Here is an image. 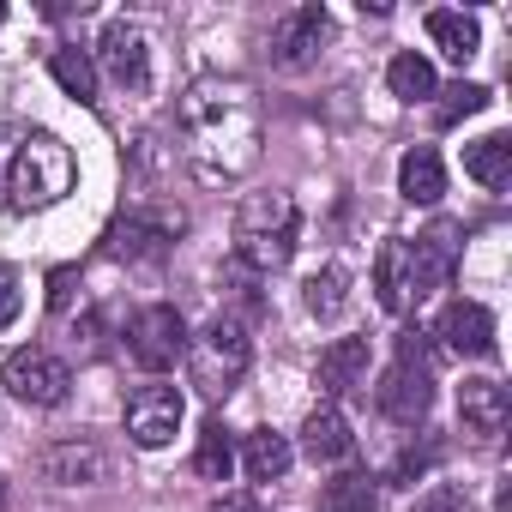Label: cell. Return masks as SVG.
<instances>
[{"label":"cell","mask_w":512,"mask_h":512,"mask_svg":"<svg viewBox=\"0 0 512 512\" xmlns=\"http://www.w3.org/2000/svg\"><path fill=\"white\" fill-rule=\"evenodd\" d=\"M175 139H181V163L205 181V187H223V181H241L253 163H260V145H266V121H260V97L241 79H193L175 103Z\"/></svg>","instance_id":"obj_1"},{"label":"cell","mask_w":512,"mask_h":512,"mask_svg":"<svg viewBox=\"0 0 512 512\" xmlns=\"http://www.w3.org/2000/svg\"><path fill=\"white\" fill-rule=\"evenodd\" d=\"M73 175H79V163L55 133H25L13 145V163H7V205L13 211H43V205L73 193Z\"/></svg>","instance_id":"obj_2"},{"label":"cell","mask_w":512,"mask_h":512,"mask_svg":"<svg viewBox=\"0 0 512 512\" xmlns=\"http://www.w3.org/2000/svg\"><path fill=\"white\" fill-rule=\"evenodd\" d=\"M296 253V199L290 193H253L235 217V260L253 272H278Z\"/></svg>","instance_id":"obj_3"},{"label":"cell","mask_w":512,"mask_h":512,"mask_svg":"<svg viewBox=\"0 0 512 512\" xmlns=\"http://www.w3.org/2000/svg\"><path fill=\"white\" fill-rule=\"evenodd\" d=\"M247 362H253V338H247V326H241V320H229V314H217L199 338H187L193 386H199L211 404H217V398H229V392L241 386Z\"/></svg>","instance_id":"obj_4"},{"label":"cell","mask_w":512,"mask_h":512,"mask_svg":"<svg viewBox=\"0 0 512 512\" xmlns=\"http://www.w3.org/2000/svg\"><path fill=\"white\" fill-rule=\"evenodd\" d=\"M434 404V362H428V344L422 332H404L398 338V362L386 368L380 380V410L398 422V428H416Z\"/></svg>","instance_id":"obj_5"},{"label":"cell","mask_w":512,"mask_h":512,"mask_svg":"<svg viewBox=\"0 0 512 512\" xmlns=\"http://www.w3.org/2000/svg\"><path fill=\"white\" fill-rule=\"evenodd\" d=\"M0 380H7V392L19 404H37V410H55L73 392V368L61 356H49V350H13L7 368H0Z\"/></svg>","instance_id":"obj_6"},{"label":"cell","mask_w":512,"mask_h":512,"mask_svg":"<svg viewBox=\"0 0 512 512\" xmlns=\"http://www.w3.org/2000/svg\"><path fill=\"white\" fill-rule=\"evenodd\" d=\"M127 350H133L139 368L163 374V368H175V362L187 356V320H181L169 302H151V308L133 314V326H127Z\"/></svg>","instance_id":"obj_7"},{"label":"cell","mask_w":512,"mask_h":512,"mask_svg":"<svg viewBox=\"0 0 512 512\" xmlns=\"http://www.w3.org/2000/svg\"><path fill=\"white\" fill-rule=\"evenodd\" d=\"M187 229V217L181 211H169V205H151V211H127L115 229H109V253L115 260H163L169 253V241Z\"/></svg>","instance_id":"obj_8"},{"label":"cell","mask_w":512,"mask_h":512,"mask_svg":"<svg viewBox=\"0 0 512 512\" xmlns=\"http://www.w3.org/2000/svg\"><path fill=\"white\" fill-rule=\"evenodd\" d=\"M97 61H103V73H109L121 91H145V79H151L145 31L127 25V19H109V25H103V37H97Z\"/></svg>","instance_id":"obj_9"},{"label":"cell","mask_w":512,"mask_h":512,"mask_svg":"<svg viewBox=\"0 0 512 512\" xmlns=\"http://www.w3.org/2000/svg\"><path fill=\"white\" fill-rule=\"evenodd\" d=\"M326 31H332V19H326V7L320 0H308V7H296L278 31H272V61L284 67V73H302V67H314L320 61V43H326Z\"/></svg>","instance_id":"obj_10"},{"label":"cell","mask_w":512,"mask_h":512,"mask_svg":"<svg viewBox=\"0 0 512 512\" xmlns=\"http://www.w3.org/2000/svg\"><path fill=\"white\" fill-rule=\"evenodd\" d=\"M175 428H181V392H175V386H145V392H133V404H127V434H133V446L157 452V446L175 440Z\"/></svg>","instance_id":"obj_11"},{"label":"cell","mask_w":512,"mask_h":512,"mask_svg":"<svg viewBox=\"0 0 512 512\" xmlns=\"http://www.w3.org/2000/svg\"><path fill=\"white\" fill-rule=\"evenodd\" d=\"M458 416H464V434L500 440L506 422H512V398H506L500 380H464V386H458Z\"/></svg>","instance_id":"obj_12"},{"label":"cell","mask_w":512,"mask_h":512,"mask_svg":"<svg viewBox=\"0 0 512 512\" xmlns=\"http://www.w3.org/2000/svg\"><path fill=\"white\" fill-rule=\"evenodd\" d=\"M410 266H416V290L434 296L452 284V266H458V223H434L428 235L410 241Z\"/></svg>","instance_id":"obj_13"},{"label":"cell","mask_w":512,"mask_h":512,"mask_svg":"<svg viewBox=\"0 0 512 512\" xmlns=\"http://www.w3.org/2000/svg\"><path fill=\"white\" fill-rule=\"evenodd\" d=\"M374 296H380L386 314H404L410 302H422L416 266H410V241H386V247L374 253Z\"/></svg>","instance_id":"obj_14"},{"label":"cell","mask_w":512,"mask_h":512,"mask_svg":"<svg viewBox=\"0 0 512 512\" xmlns=\"http://www.w3.org/2000/svg\"><path fill=\"white\" fill-rule=\"evenodd\" d=\"M440 344L452 356H494V314L482 302H452L440 314Z\"/></svg>","instance_id":"obj_15"},{"label":"cell","mask_w":512,"mask_h":512,"mask_svg":"<svg viewBox=\"0 0 512 512\" xmlns=\"http://www.w3.org/2000/svg\"><path fill=\"white\" fill-rule=\"evenodd\" d=\"M302 452H308L314 464H338V458H350V452H356V434H350V422L326 404V410H314V416H308V428H302Z\"/></svg>","instance_id":"obj_16"},{"label":"cell","mask_w":512,"mask_h":512,"mask_svg":"<svg viewBox=\"0 0 512 512\" xmlns=\"http://www.w3.org/2000/svg\"><path fill=\"white\" fill-rule=\"evenodd\" d=\"M428 37H434V49H440L446 61H458V67L482 49V25H476V13H452V7L428 13Z\"/></svg>","instance_id":"obj_17"},{"label":"cell","mask_w":512,"mask_h":512,"mask_svg":"<svg viewBox=\"0 0 512 512\" xmlns=\"http://www.w3.org/2000/svg\"><path fill=\"white\" fill-rule=\"evenodd\" d=\"M464 175H470V181H482L488 193L512 187V139H506V133H488V139L464 145Z\"/></svg>","instance_id":"obj_18"},{"label":"cell","mask_w":512,"mask_h":512,"mask_svg":"<svg viewBox=\"0 0 512 512\" xmlns=\"http://www.w3.org/2000/svg\"><path fill=\"white\" fill-rule=\"evenodd\" d=\"M362 374H368V338H338L320 350V386L326 392H350V386H362Z\"/></svg>","instance_id":"obj_19"},{"label":"cell","mask_w":512,"mask_h":512,"mask_svg":"<svg viewBox=\"0 0 512 512\" xmlns=\"http://www.w3.org/2000/svg\"><path fill=\"white\" fill-rule=\"evenodd\" d=\"M398 193H404L410 205H434V199L446 193V169H440V157H434L428 145H416V151L398 163Z\"/></svg>","instance_id":"obj_20"},{"label":"cell","mask_w":512,"mask_h":512,"mask_svg":"<svg viewBox=\"0 0 512 512\" xmlns=\"http://www.w3.org/2000/svg\"><path fill=\"white\" fill-rule=\"evenodd\" d=\"M37 470H43L49 482L73 488V482H97L103 458H97V446H79V440H67V446H49V452L37 458Z\"/></svg>","instance_id":"obj_21"},{"label":"cell","mask_w":512,"mask_h":512,"mask_svg":"<svg viewBox=\"0 0 512 512\" xmlns=\"http://www.w3.org/2000/svg\"><path fill=\"white\" fill-rule=\"evenodd\" d=\"M290 440L284 434H272V428H260V434H247V452H241V464H247V476L253 482H284L290 476Z\"/></svg>","instance_id":"obj_22"},{"label":"cell","mask_w":512,"mask_h":512,"mask_svg":"<svg viewBox=\"0 0 512 512\" xmlns=\"http://www.w3.org/2000/svg\"><path fill=\"white\" fill-rule=\"evenodd\" d=\"M193 470H199L205 482H229V470H235V440H229V428H223L217 416L199 428V446H193Z\"/></svg>","instance_id":"obj_23"},{"label":"cell","mask_w":512,"mask_h":512,"mask_svg":"<svg viewBox=\"0 0 512 512\" xmlns=\"http://www.w3.org/2000/svg\"><path fill=\"white\" fill-rule=\"evenodd\" d=\"M49 73H55V85H61L67 97L97 103V61H91L85 49H55V55H49Z\"/></svg>","instance_id":"obj_24"},{"label":"cell","mask_w":512,"mask_h":512,"mask_svg":"<svg viewBox=\"0 0 512 512\" xmlns=\"http://www.w3.org/2000/svg\"><path fill=\"white\" fill-rule=\"evenodd\" d=\"M386 85H392V97H398V103H422V97H434V67H428L416 49H404V55H392Z\"/></svg>","instance_id":"obj_25"},{"label":"cell","mask_w":512,"mask_h":512,"mask_svg":"<svg viewBox=\"0 0 512 512\" xmlns=\"http://www.w3.org/2000/svg\"><path fill=\"white\" fill-rule=\"evenodd\" d=\"M302 302H308V314H314V320H338V314L350 308V272H344V266H326V272H314Z\"/></svg>","instance_id":"obj_26"},{"label":"cell","mask_w":512,"mask_h":512,"mask_svg":"<svg viewBox=\"0 0 512 512\" xmlns=\"http://www.w3.org/2000/svg\"><path fill=\"white\" fill-rule=\"evenodd\" d=\"M326 506L332 512H374L380 506V488L368 470H344L338 482H326Z\"/></svg>","instance_id":"obj_27"},{"label":"cell","mask_w":512,"mask_h":512,"mask_svg":"<svg viewBox=\"0 0 512 512\" xmlns=\"http://www.w3.org/2000/svg\"><path fill=\"white\" fill-rule=\"evenodd\" d=\"M79 266H61V272H49V314L55 320H67L73 314V302H79Z\"/></svg>","instance_id":"obj_28"},{"label":"cell","mask_w":512,"mask_h":512,"mask_svg":"<svg viewBox=\"0 0 512 512\" xmlns=\"http://www.w3.org/2000/svg\"><path fill=\"white\" fill-rule=\"evenodd\" d=\"M476 109H488V91L482 85H452L446 103H440V121H458V115H476Z\"/></svg>","instance_id":"obj_29"},{"label":"cell","mask_w":512,"mask_h":512,"mask_svg":"<svg viewBox=\"0 0 512 512\" xmlns=\"http://www.w3.org/2000/svg\"><path fill=\"white\" fill-rule=\"evenodd\" d=\"M19 308H25V290H19V272H13V266H0V332H7V326L19 320Z\"/></svg>","instance_id":"obj_30"},{"label":"cell","mask_w":512,"mask_h":512,"mask_svg":"<svg viewBox=\"0 0 512 512\" xmlns=\"http://www.w3.org/2000/svg\"><path fill=\"white\" fill-rule=\"evenodd\" d=\"M440 452L434 446H422V452H404L398 464H392V482H404V488H416V476H428V464H434Z\"/></svg>","instance_id":"obj_31"},{"label":"cell","mask_w":512,"mask_h":512,"mask_svg":"<svg viewBox=\"0 0 512 512\" xmlns=\"http://www.w3.org/2000/svg\"><path fill=\"white\" fill-rule=\"evenodd\" d=\"M416 512H464V488L458 482H440V488H428L416 500Z\"/></svg>","instance_id":"obj_32"},{"label":"cell","mask_w":512,"mask_h":512,"mask_svg":"<svg viewBox=\"0 0 512 512\" xmlns=\"http://www.w3.org/2000/svg\"><path fill=\"white\" fill-rule=\"evenodd\" d=\"M211 512H260V500H253V494H223Z\"/></svg>","instance_id":"obj_33"},{"label":"cell","mask_w":512,"mask_h":512,"mask_svg":"<svg viewBox=\"0 0 512 512\" xmlns=\"http://www.w3.org/2000/svg\"><path fill=\"white\" fill-rule=\"evenodd\" d=\"M0 506H7V476H0Z\"/></svg>","instance_id":"obj_34"},{"label":"cell","mask_w":512,"mask_h":512,"mask_svg":"<svg viewBox=\"0 0 512 512\" xmlns=\"http://www.w3.org/2000/svg\"><path fill=\"white\" fill-rule=\"evenodd\" d=\"M0 19H7V13H0Z\"/></svg>","instance_id":"obj_35"}]
</instances>
